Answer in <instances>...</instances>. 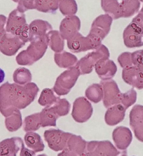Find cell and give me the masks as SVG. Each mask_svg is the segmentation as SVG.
<instances>
[{"label": "cell", "mask_w": 143, "mask_h": 156, "mask_svg": "<svg viewBox=\"0 0 143 156\" xmlns=\"http://www.w3.org/2000/svg\"><path fill=\"white\" fill-rule=\"evenodd\" d=\"M24 146V142L20 137L6 139L0 142V156H16Z\"/></svg>", "instance_id": "e0dca14e"}, {"label": "cell", "mask_w": 143, "mask_h": 156, "mask_svg": "<svg viewBox=\"0 0 143 156\" xmlns=\"http://www.w3.org/2000/svg\"><path fill=\"white\" fill-rule=\"evenodd\" d=\"M102 9L112 19L116 20L120 16V3L117 0H101Z\"/></svg>", "instance_id": "f1b7e54d"}, {"label": "cell", "mask_w": 143, "mask_h": 156, "mask_svg": "<svg viewBox=\"0 0 143 156\" xmlns=\"http://www.w3.org/2000/svg\"><path fill=\"white\" fill-rule=\"evenodd\" d=\"M18 3L17 9L21 12L24 13L29 10L35 9V0H12Z\"/></svg>", "instance_id": "74e56055"}, {"label": "cell", "mask_w": 143, "mask_h": 156, "mask_svg": "<svg viewBox=\"0 0 143 156\" xmlns=\"http://www.w3.org/2000/svg\"><path fill=\"white\" fill-rule=\"evenodd\" d=\"M24 141L29 149L34 152H40L45 148L41 136L35 132H27L24 136Z\"/></svg>", "instance_id": "7402d4cb"}, {"label": "cell", "mask_w": 143, "mask_h": 156, "mask_svg": "<svg viewBox=\"0 0 143 156\" xmlns=\"http://www.w3.org/2000/svg\"><path fill=\"white\" fill-rule=\"evenodd\" d=\"M48 46L56 53H59L64 50V40L58 30H50L47 34Z\"/></svg>", "instance_id": "484cf974"}, {"label": "cell", "mask_w": 143, "mask_h": 156, "mask_svg": "<svg viewBox=\"0 0 143 156\" xmlns=\"http://www.w3.org/2000/svg\"><path fill=\"white\" fill-rule=\"evenodd\" d=\"M59 97H56L52 89H44L38 99V103L42 106L50 107L56 103Z\"/></svg>", "instance_id": "d6a6232c"}, {"label": "cell", "mask_w": 143, "mask_h": 156, "mask_svg": "<svg viewBox=\"0 0 143 156\" xmlns=\"http://www.w3.org/2000/svg\"><path fill=\"white\" fill-rule=\"evenodd\" d=\"M112 21L113 19L106 14L98 16L93 21L88 36L98 46L101 45L102 41L108 35Z\"/></svg>", "instance_id": "8992f818"}, {"label": "cell", "mask_w": 143, "mask_h": 156, "mask_svg": "<svg viewBox=\"0 0 143 156\" xmlns=\"http://www.w3.org/2000/svg\"><path fill=\"white\" fill-rule=\"evenodd\" d=\"M94 68L96 74L102 80L111 79L115 75L117 70L115 62L109 58L98 61Z\"/></svg>", "instance_id": "2e32d148"}, {"label": "cell", "mask_w": 143, "mask_h": 156, "mask_svg": "<svg viewBox=\"0 0 143 156\" xmlns=\"http://www.w3.org/2000/svg\"><path fill=\"white\" fill-rule=\"evenodd\" d=\"M67 46L72 52L76 53L94 50L99 47L88 36L84 37L79 32L67 40Z\"/></svg>", "instance_id": "8fae6325"}, {"label": "cell", "mask_w": 143, "mask_h": 156, "mask_svg": "<svg viewBox=\"0 0 143 156\" xmlns=\"http://www.w3.org/2000/svg\"><path fill=\"white\" fill-rule=\"evenodd\" d=\"M132 66L143 68V50H138L131 53Z\"/></svg>", "instance_id": "ab89813d"}, {"label": "cell", "mask_w": 143, "mask_h": 156, "mask_svg": "<svg viewBox=\"0 0 143 156\" xmlns=\"http://www.w3.org/2000/svg\"><path fill=\"white\" fill-rule=\"evenodd\" d=\"M59 9L63 15L72 16L77 13L78 6L76 0H60Z\"/></svg>", "instance_id": "e575fe53"}, {"label": "cell", "mask_w": 143, "mask_h": 156, "mask_svg": "<svg viewBox=\"0 0 143 156\" xmlns=\"http://www.w3.org/2000/svg\"><path fill=\"white\" fill-rule=\"evenodd\" d=\"M71 135L70 133L54 129L47 130L44 133V139L49 148L56 152L66 149L67 143Z\"/></svg>", "instance_id": "52a82bcc"}, {"label": "cell", "mask_w": 143, "mask_h": 156, "mask_svg": "<svg viewBox=\"0 0 143 156\" xmlns=\"http://www.w3.org/2000/svg\"><path fill=\"white\" fill-rule=\"evenodd\" d=\"M112 139L118 149L125 151L132 142L133 134L129 128L119 126L114 130Z\"/></svg>", "instance_id": "9a60e30c"}, {"label": "cell", "mask_w": 143, "mask_h": 156, "mask_svg": "<svg viewBox=\"0 0 143 156\" xmlns=\"http://www.w3.org/2000/svg\"><path fill=\"white\" fill-rule=\"evenodd\" d=\"M5 30L7 33L20 37L25 43L29 42V25L26 22L25 15L17 9L11 11L9 15Z\"/></svg>", "instance_id": "3957f363"}, {"label": "cell", "mask_w": 143, "mask_h": 156, "mask_svg": "<svg viewBox=\"0 0 143 156\" xmlns=\"http://www.w3.org/2000/svg\"><path fill=\"white\" fill-rule=\"evenodd\" d=\"M7 18L4 15H0V37L5 32V25H6Z\"/></svg>", "instance_id": "ee69618b"}, {"label": "cell", "mask_w": 143, "mask_h": 156, "mask_svg": "<svg viewBox=\"0 0 143 156\" xmlns=\"http://www.w3.org/2000/svg\"><path fill=\"white\" fill-rule=\"evenodd\" d=\"M135 136L140 142H143V124L132 129Z\"/></svg>", "instance_id": "b9f144b4"}, {"label": "cell", "mask_w": 143, "mask_h": 156, "mask_svg": "<svg viewBox=\"0 0 143 156\" xmlns=\"http://www.w3.org/2000/svg\"><path fill=\"white\" fill-rule=\"evenodd\" d=\"M139 1H140V2H142L143 3V0H139Z\"/></svg>", "instance_id": "f907efd6"}, {"label": "cell", "mask_w": 143, "mask_h": 156, "mask_svg": "<svg viewBox=\"0 0 143 156\" xmlns=\"http://www.w3.org/2000/svg\"><path fill=\"white\" fill-rule=\"evenodd\" d=\"M92 114L93 107L85 97H80L74 101L72 116L76 122H86L91 118Z\"/></svg>", "instance_id": "30bf717a"}, {"label": "cell", "mask_w": 143, "mask_h": 156, "mask_svg": "<svg viewBox=\"0 0 143 156\" xmlns=\"http://www.w3.org/2000/svg\"><path fill=\"white\" fill-rule=\"evenodd\" d=\"M85 96L88 100L94 103L100 102L104 96V91L101 84L94 83L90 85L86 90Z\"/></svg>", "instance_id": "f546056e"}, {"label": "cell", "mask_w": 143, "mask_h": 156, "mask_svg": "<svg viewBox=\"0 0 143 156\" xmlns=\"http://www.w3.org/2000/svg\"><path fill=\"white\" fill-rule=\"evenodd\" d=\"M5 126L10 132L17 131L22 125V119L21 112L19 110H15L12 114L7 116L5 121Z\"/></svg>", "instance_id": "4316f807"}, {"label": "cell", "mask_w": 143, "mask_h": 156, "mask_svg": "<svg viewBox=\"0 0 143 156\" xmlns=\"http://www.w3.org/2000/svg\"><path fill=\"white\" fill-rule=\"evenodd\" d=\"M42 127L40 112L32 114L25 118L23 122V128L25 131L34 132Z\"/></svg>", "instance_id": "4dcf8cb0"}, {"label": "cell", "mask_w": 143, "mask_h": 156, "mask_svg": "<svg viewBox=\"0 0 143 156\" xmlns=\"http://www.w3.org/2000/svg\"><path fill=\"white\" fill-rule=\"evenodd\" d=\"M101 84L104 96L102 98L104 106L108 108L120 103V98L121 92L116 82L114 80H102L100 82Z\"/></svg>", "instance_id": "9c48e42d"}, {"label": "cell", "mask_w": 143, "mask_h": 156, "mask_svg": "<svg viewBox=\"0 0 143 156\" xmlns=\"http://www.w3.org/2000/svg\"><path fill=\"white\" fill-rule=\"evenodd\" d=\"M139 12H141V13H143V6L142 8H141V10Z\"/></svg>", "instance_id": "681fc988"}, {"label": "cell", "mask_w": 143, "mask_h": 156, "mask_svg": "<svg viewBox=\"0 0 143 156\" xmlns=\"http://www.w3.org/2000/svg\"><path fill=\"white\" fill-rule=\"evenodd\" d=\"M20 156H48L46 154H42L36 155V153L32 151L31 149L26 148L25 146L22 147L20 150Z\"/></svg>", "instance_id": "7bdbcfd3"}, {"label": "cell", "mask_w": 143, "mask_h": 156, "mask_svg": "<svg viewBox=\"0 0 143 156\" xmlns=\"http://www.w3.org/2000/svg\"><path fill=\"white\" fill-rule=\"evenodd\" d=\"M126 110L121 104H117L108 108L105 115L106 123L110 126L118 124L124 120L125 116Z\"/></svg>", "instance_id": "d6986e66"}, {"label": "cell", "mask_w": 143, "mask_h": 156, "mask_svg": "<svg viewBox=\"0 0 143 156\" xmlns=\"http://www.w3.org/2000/svg\"><path fill=\"white\" fill-rule=\"evenodd\" d=\"M87 142L80 135L72 134L70 135L67 143L66 148L82 156L86 151Z\"/></svg>", "instance_id": "cb8c5ba5"}, {"label": "cell", "mask_w": 143, "mask_h": 156, "mask_svg": "<svg viewBox=\"0 0 143 156\" xmlns=\"http://www.w3.org/2000/svg\"><path fill=\"white\" fill-rule=\"evenodd\" d=\"M41 125L43 128L56 126V120L59 116L52 106L46 107L40 112Z\"/></svg>", "instance_id": "d4e9b609"}, {"label": "cell", "mask_w": 143, "mask_h": 156, "mask_svg": "<svg viewBox=\"0 0 143 156\" xmlns=\"http://www.w3.org/2000/svg\"><path fill=\"white\" fill-rule=\"evenodd\" d=\"M13 80L16 84L19 85H25L32 81V73L26 68H18L14 71Z\"/></svg>", "instance_id": "1f68e13d"}, {"label": "cell", "mask_w": 143, "mask_h": 156, "mask_svg": "<svg viewBox=\"0 0 143 156\" xmlns=\"http://www.w3.org/2000/svg\"><path fill=\"white\" fill-rule=\"evenodd\" d=\"M80 28V18L76 15L67 16L61 21L60 33L64 40H68L79 32Z\"/></svg>", "instance_id": "4fadbf2b"}, {"label": "cell", "mask_w": 143, "mask_h": 156, "mask_svg": "<svg viewBox=\"0 0 143 156\" xmlns=\"http://www.w3.org/2000/svg\"><path fill=\"white\" fill-rule=\"evenodd\" d=\"M5 77V72L2 69L0 68V83L4 82V79Z\"/></svg>", "instance_id": "7dc6e473"}, {"label": "cell", "mask_w": 143, "mask_h": 156, "mask_svg": "<svg viewBox=\"0 0 143 156\" xmlns=\"http://www.w3.org/2000/svg\"><path fill=\"white\" fill-rule=\"evenodd\" d=\"M26 50L21 51L16 57L20 65H32L41 59L45 55L48 47L47 35L45 37L32 39Z\"/></svg>", "instance_id": "7a4b0ae2"}, {"label": "cell", "mask_w": 143, "mask_h": 156, "mask_svg": "<svg viewBox=\"0 0 143 156\" xmlns=\"http://www.w3.org/2000/svg\"><path fill=\"white\" fill-rule=\"evenodd\" d=\"M115 156H128V155L125 151H123L122 152H119V153Z\"/></svg>", "instance_id": "c3c4849f"}, {"label": "cell", "mask_w": 143, "mask_h": 156, "mask_svg": "<svg viewBox=\"0 0 143 156\" xmlns=\"http://www.w3.org/2000/svg\"><path fill=\"white\" fill-rule=\"evenodd\" d=\"M39 91L34 83L22 85L6 82L0 87V112L6 117L15 110L24 109L34 101Z\"/></svg>", "instance_id": "6da1fadb"}, {"label": "cell", "mask_w": 143, "mask_h": 156, "mask_svg": "<svg viewBox=\"0 0 143 156\" xmlns=\"http://www.w3.org/2000/svg\"><path fill=\"white\" fill-rule=\"evenodd\" d=\"M140 7L139 0H122L120 3V18H129L136 14Z\"/></svg>", "instance_id": "44dd1931"}, {"label": "cell", "mask_w": 143, "mask_h": 156, "mask_svg": "<svg viewBox=\"0 0 143 156\" xmlns=\"http://www.w3.org/2000/svg\"><path fill=\"white\" fill-rule=\"evenodd\" d=\"M82 156H106L101 153L99 152L96 150H89L86 151Z\"/></svg>", "instance_id": "f6af8a7d"}, {"label": "cell", "mask_w": 143, "mask_h": 156, "mask_svg": "<svg viewBox=\"0 0 143 156\" xmlns=\"http://www.w3.org/2000/svg\"><path fill=\"white\" fill-rule=\"evenodd\" d=\"M130 125L131 129L143 124V106L136 105L133 107L129 115Z\"/></svg>", "instance_id": "836d02e7"}, {"label": "cell", "mask_w": 143, "mask_h": 156, "mask_svg": "<svg viewBox=\"0 0 143 156\" xmlns=\"http://www.w3.org/2000/svg\"><path fill=\"white\" fill-rule=\"evenodd\" d=\"M53 109L59 117L66 116L69 114L70 105V102L65 98H60V97L56 103L52 106Z\"/></svg>", "instance_id": "8d00e7d4"}, {"label": "cell", "mask_w": 143, "mask_h": 156, "mask_svg": "<svg viewBox=\"0 0 143 156\" xmlns=\"http://www.w3.org/2000/svg\"><path fill=\"white\" fill-rule=\"evenodd\" d=\"M0 38H1V37H0Z\"/></svg>", "instance_id": "816d5d0a"}, {"label": "cell", "mask_w": 143, "mask_h": 156, "mask_svg": "<svg viewBox=\"0 0 143 156\" xmlns=\"http://www.w3.org/2000/svg\"><path fill=\"white\" fill-rule=\"evenodd\" d=\"M137 93L134 88H131L124 93H121L120 103L125 109L129 108L136 102Z\"/></svg>", "instance_id": "d590c367"}, {"label": "cell", "mask_w": 143, "mask_h": 156, "mask_svg": "<svg viewBox=\"0 0 143 156\" xmlns=\"http://www.w3.org/2000/svg\"><path fill=\"white\" fill-rule=\"evenodd\" d=\"M131 55V52H125L121 53L119 56L117 58V61L121 68L124 69V68L132 66Z\"/></svg>", "instance_id": "f35d334b"}, {"label": "cell", "mask_w": 143, "mask_h": 156, "mask_svg": "<svg viewBox=\"0 0 143 156\" xmlns=\"http://www.w3.org/2000/svg\"><path fill=\"white\" fill-rule=\"evenodd\" d=\"M60 0H35V9L44 13H54L59 7Z\"/></svg>", "instance_id": "83f0119b"}, {"label": "cell", "mask_w": 143, "mask_h": 156, "mask_svg": "<svg viewBox=\"0 0 143 156\" xmlns=\"http://www.w3.org/2000/svg\"><path fill=\"white\" fill-rule=\"evenodd\" d=\"M54 61L60 68L69 69L77 64L78 58L73 54L63 51L54 54Z\"/></svg>", "instance_id": "603a6c76"}, {"label": "cell", "mask_w": 143, "mask_h": 156, "mask_svg": "<svg viewBox=\"0 0 143 156\" xmlns=\"http://www.w3.org/2000/svg\"><path fill=\"white\" fill-rule=\"evenodd\" d=\"M26 43L18 36L4 32L0 38V51L7 56H14Z\"/></svg>", "instance_id": "ba28073f"}, {"label": "cell", "mask_w": 143, "mask_h": 156, "mask_svg": "<svg viewBox=\"0 0 143 156\" xmlns=\"http://www.w3.org/2000/svg\"><path fill=\"white\" fill-rule=\"evenodd\" d=\"M52 26L48 21L36 19L29 25V40L45 37L48 33L52 30Z\"/></svg>", "instance_id": "ac0fdd59"}, {"label": "cell", "mask_w": 143, "mask_h": 156, "mask_svg": "<svg viewBox=\"0 0 143 156\" xmlns=\"http://www.w3.org/2000/svg\"><path fill=\"white\" fill-rule=\"evenodd\" d=\"M122 78L126 84L140 90L143 89V68L132 66L124 68Z\"/></svg>", "instance_id": "5bb4252c"}, {"label": "cell", "mask_w": 143, "mask_h": 156, "mask_svg": "<svg viewBox=\"0 0 143 156\" xmlns=\"http://www.w3.org/2000/svg\"><path fill=\"white\" fill-rule=\"evenodd\" d=\"M58 156H80L78 155L76 153L73 152L69 149H64L60 153Z\"/></svg>", "instance_id": "bcb514c9"}, {"label": "cell", "mask_w": 143, "mask_h": 156, "mask_svg": "<svg viewBox=\"0 0 143 156\" xmlns=\"http://www.w3.org/2000/svg\"><path fill=\"white\" fill-rule=\"evenodd\" d=\"M131 22L135 24L143 33V13L139 12L135 18H133Z\"/></svg>", "instance_id": "60d3db41"}, {"label": "cell", "mask_w": 143, "mask_h": 156, "mask_svg": "<svg viewBox=\"0 0 143 156\" xmlns=\"http://www.w3.org/2000/svg\"><path fill=\"white\" fill-rule=\"evenodd\" d=\"M110 55V52L107 47L101 44L97 48L80 58L76 64V66L80 71V75L89 74L93 71L94 65L98 61L108 59Z\"/></svg>", "instance_id": "277c9868"}, {"label": "cell", "mask_w": 143, "mask_h": 156, "mask_svg": "<svg viewBox=\"0 0 143 156\" xmlns=\"http://www.w3.org/2000/svg\"><path fill=\"white\" fill-rule=\"evenodd\" d=\"M123 39L126 47L130 48L143 46V33L135 24L131 22L124 29Z\"/></svg>", "instance_id": "7c38bea8"}, {"label": "cell", "mask_w": 143, "mask_h": 156, "mask_svg": "<svg viewBox=\"0 0 143 156\" xmlns=\"http://www.w3.org/2000/svg\"><path fill=\"white\" fill-rule=\"evenodd\" d=\"M80 75V71L76 66L69 68L57 78L53 90L58 96L68 94Z\"/></svg>", "instance_id": "5b68a950"}, {"label": "cell", "mask_w": 143, "mask_h": 156, "mask_svg": "<svg viewBox=\"0 0 143 156\" xmlns=\"http://www.w3.org/2000/svg\"><path fill=\"white\" fill-rule=\"evenodd\" d=\"M89 150H96L106 156H115L119 152L111 142L108 140L87 142L86 151Z\"/></svg>", "instance_id": "ffe728a7"}]
</instances>
